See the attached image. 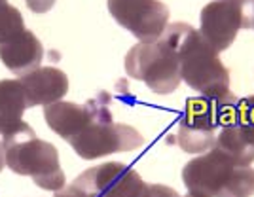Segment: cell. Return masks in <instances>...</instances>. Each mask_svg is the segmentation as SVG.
Here are the masks:
<instances>
[{"label": "cell", "instance_id": "4fadbf2b", "mask_svg": "<svg viewBox=\"0 0 254 197\" xmlns=\"http://www.w3.org/2000/svg\"><path fill=\"white\" fill-rule=\"evenodd\" d=\"M212 148L220 150L239 165H251L254 161V133L232 120L218 131L216 142Z\"/></svg>", "mask_w": 254, "mask_h": 197}, {"label": "cell", "instance_id": "2e32d148", "mask_svg": "<svg viewBox=\"0 0 254 197\" xmlns=\"http://www.w3.org/2000/svg\"><path fill=\"white\" fill-rule=\"evenodd\" d=\"M21 31H25V21H23L21 11L8 2L0 4V44L8 42Z\"/></svg>", "mask_w": 254, "mask_h": 197}, {"label": "cell", "instance_id": "5b68a950", "mask_svg": "<svg viewBox=\"0 0 254 197\" xmlns=\"http://www.w3.org/2000/svg\"><path fill=\"white\" fill-rule=\"evenodd\" d=\"M235 104L237 97L233 93L222 99H188L177 133V142L180 148L188 154L209 152L216 142L218 131L233 120Z\"/></svg>", "mask_w": 254, "mask_h": 197}, {"label": "cell", "instance_id": "52a82bcc", "mask_svg": "<svg viewBox=\"0 0 254 197\" xmlns=\"http://www.w3.org/2000/svg\"><path fill=\"white\" fill-rule=\"evenodd\" d=\"M201 36L220 53L243 29H254V0H212L201 10Z\"/></svg>", "mask_w": 254, "mask_h": 197}, {"label": "cell", "instance_id": "9c48e42d", "mask_svg": "<svg viewBox=\"0 0 254 197\" xmlns=\"http://www.w3.org/2000/svg\"><path fill=\"white\" fill-rule=\"evenodd\" d=\"M95 97L89 99L85 104L57 101V103L44 106V120L53 133H57L68 142L70 138L80 135L85 127L91 124V120L95 116Z\"/></svg>", "mask_w": 254, "mask_h": 197}, {"label": "cell", "instance_id": "d6986e66", "mask_svg": "<svg viewBox=\"0 0 254 197\" xmlns=\"http://www.w3.org/2000/svg\"><path fill=\"white\" fill-rule=\"evenodd\" d=\"M4 165H6V150H4V144L0 142V173H2Z\"/></svg>", "mask_w": 254, "mask_h": 197}, {"label": "cell", "instance_id": "3957f363", "mask_svg": "<svg viewBox=\"0 0 254 197\" xmlns=\"http://www.w3.org/2000/svg\"><path fill=\"white\" fill-rule=\"evenodd\" d=\"M6 150V165L15 175L31 177L36 186L48 192H61L64 188V173L59 165L57 148L38 138L29 124L17 125L10 133L2 136Z\"/></svg>", "mask_w": 254, "mask_h": 197}, {"label": "cell", "instance_id": "277c9868", "mask_svg": "<svg viewBox=\"0 0 254 197\" xmlns=\"http://www.w3.org/2000/svg\"><path fill=\"white\" fill-rule=\"evenodd\" d=\"M95 104L91 124L68 140L82 159H99L118 152H131L144 144V136L135 127L114 122L110 112V95L101 91L95 97Z\"/></svg>", "mask_w": 254, "mask_h": 197}, {"label": "cell", "instance_id": "ffe728a7", "mask_svg": "<svg viewBox=\"0 0 254 197\" xmlns=\"http://www.w3.org/2000/svg\"><path fill=\"white\" fill-rule=\"evenodd\" d=\"M4 2H8V0H0V4H4Z\"/></svg>", "mask_w": 254, "mask_h": 197}, {"label": "cell", "instance_id": "6da1fadb", "mask_svg": "<svg viewBox=\"0 0 254 197\" xmlns=\"http://www.w3.org/2000/svg\"><path fill=\"white\" fill-rule=\"evenodd\" d=\"M163 36L179 55L180 78L193 91L207 99H222L232 93L228 68L197 29L186 23H169Z\"/></svg>", "mask_w": 254, "mask_h": 197}, {"label": "cell", "instance_id": "ba28073f", "mask_svg": "<svg viewBox=\"0 0 254 197\" xmlns=\"http://www.w3.org/2000/svg\"><path fill=\"white\" fill-rule=\"evenodd\" d=\"M108 11L138 42L158 40L169 25V8L159 0H108Z\"/></svg>", "mask_w": 254, "mask_h": 197}, {"label": "cell", "instance_id": "e0dca14e", "mask_svg": "<svg viewBox=\"0 0 254 197\" xmlns=\"http://www.w3.org/2000/svg\"><path fill=\"white\" fill-rule=\"evenodd\" d=\"M233 120H235L237 124H241L243 127H247V129L254 131V95L237 101Z\"/></svg>", "mask_w": 254, "mask_h": 197}, {"label": "cell", "instance_id": "5bb4252c", "mask_svg": "<svg viewBox=\"0 0 254 197\" xmlns=\"http://www.w3.org/2000/svg\"><path fill=\"white\" fill-rule=\"evenodd\" d=\"M112 197H180L173 188L163 184H148L138 177L137 171L120 163L112 180Z\"/></svg>", "mask_w": 254, "mask_h": 197}, {"label": "cell", "instance_id": "7a4b0ae2", "mask_svg": "<svg viewBox=\"0 0 254 197\" xmlns=\"http://www.w3.org/2000/svg\"><path fill=\"white\" fill-rule=\"evenodd\" d=\"M182 182L193 197L254 196L253 167L239 165L216 148L188 161L182 169Z\"/></svg>", "mask_w": 254, "mask_h": 197}, {"label": "cell", "instance_id": "44dd1931", "mask_svg": "<svg viewBox=\"0 0 254 197\" xmlns=\"http://www.w3.org/2000/svg\"><path fill=\"white\" fill-rule=\"evenodd\" d=\"M184 197H193V196H190V194H188V196H184Z\"/></svg>", "mask_w": 254, "mask_h": 197}, {"label": "cell", "instance_id": "8992f818", "mask_svg": "<svg viewBox=\"0 0 254 197\" xmlns=\"http://www.w3.org/2000/svg\"><path fill=\"white\" fill-rule=\"evenodd\" d=\"M126 72L159 95L173 93L182 82L179 55L163 34L154 42H138L127 52Z\"/></svg>", "mask_w": 254, "mask_h": 197}, {"label": "cell", "instance_id": "7402d4cb", "mask_svg": "<svg viewBox=\"0 0 254 197\" xmlns=\"http://www.w3.org/2000/svg\"><path fill=\"white\" fill-rule=\"evenodd\" d=\"M55 197H59V196H57V194H55Z\"/></svg>", "mask_w": 254, "mask_h": 197}, {"label": "cell", "instance_id": "9a60e30c", "mask_svg": "<svg viewBox=\"0 0 254 197\" xmlns=\"http://www.w3.org/2000/svg\"><path fill=\"white\" fill-rule=\"evenodd\" d=\"M27 97L17 80H0V135L4 136L23 122Z\"/></svg>", "mask_w": 254, "mask_h": 197}, {"label": "cell", "instance_id": "30bf717a", "mask_svg": "<svg viewBox=\"0 0 254 197\" xmlns=\"http://www.w3.org/2000/svg\"><path fill=\"white\" fill-rule=\"evenodd\" d=\"M23 91L27 97V106L52 104L61 101L68 91V78L63 70L55 66H40L29 74L19 76Z\"/></svg>", "mask_w": 254, "mask_h": 197}, {"label": "cell", "instance_id": "ac0fdd59", "mask_svg": "<svg viewBox=\"0 0 254 197\" xmlns=\"http://www.w3.org/2000/svg\"><path fill=\"white\" fill-rule=\"evenodd\" d=\"M27 6L34 13H46L55 6V0H27Z\"/></svg>", "mask_w": 254, "mask_h": 197}, {"label": "cell", "instance_id": "8fae6325", "mask_svg": "<svg viewBox=\"0 0 254 197\" xmlns=\"http://www.w3.org/2000/svg\"><path fill=\"white\" fill-rule=\"evenodd\" d=\"M44 59V46L36 34L29 29L15 34L8 42L0 44V61L13 74L23 76L40 68Z\"/></svg>", "mask_w": 254, "mask_h": 197}, {"label": "cell", "instance_id": "7c38bea8", "mask_svg": "<svg viewBox=\"0 0 254 197\" xmlns=\"http://www.w3.org/2000/svg\"><path fill=\"white\" fill-rule=\"evenodd\" d=\"M118 161L85 169L66 188L57 192L59 197H112L110 186L116 175Z\"/></svg>", "mask_w": 254, "mask_h": 197}]
</instances>
